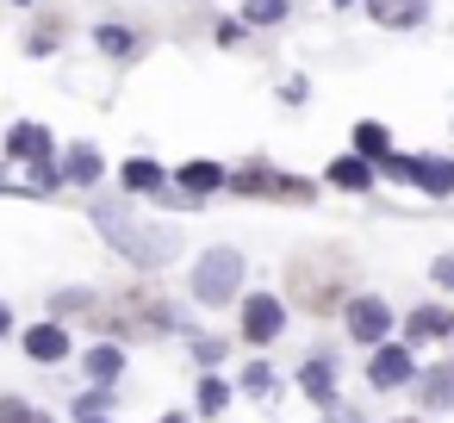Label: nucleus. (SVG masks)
Segmentation results:
<instances>
[{"label": "nucleus", "instance_id": "8", "mask_svg": "<svg viewBox=\"0 0 454 423\" xmlns=\"http://www.w3.org/2000/svg\"><path fill=\"white\" fill-rule=\"evenodd\" d=\"M423 7H429V0H367V13H373L380 26H417Z\"/></svg>", "mask_w": 454, "mask_h": 423}, {"label": "nucleus", "instance_id": "7", "mask_svg": "<svg viewBox=\"0 0 454 423\" xmlns=\"http://www.w3.org/2000/svg\"><path fill=\"white\" fill-rule=\"evenodd\" d=\"M367 380L373 386H404L411 380V349H380L373 367H367Z\"/></svg>", "mask_w": 454, "mask_h": 423}, {"label": "nucleus", "instance_id": "11", "mask_svg": "<svg viewBox=\"0 0 454 423\" xmlns=\"http://www.w3.org/2000/svg\"><path fill=\"white\" fill-rule=\"evenodd\" d=\"M448 330H454V317H448V311H435V305L411 311V336H417V342H435V336H448Z\"/></svg>", "mask_w": 454, "mask_h": 423}, {"label": "nucleus", "instance_id": "17", "mask_svg": "<svg viewBox=\"0 0 454 423\" xmlns=\"http://www.w3.org/2000/svg\"><path fill=\"white\" fill-rule=\"evenodd\" d=\"M125 181H131V187H162L156 162H131V168H125Z\"/></svg>", "mask_w": 454, "mask_h": 423}, {"label": "nucleus", "instance_id": "13", "mask_svg": "<svg viewBox=\"0 0 454 423\" xmlns=\"http://www.w3.org/2000/svg\"><path fill=\"white\" fill-rule=\"evenodd\" d=\"M218 181H224V175H218L212 162H193V168H181V187H193V193H212Z\"/></svg>", "mask_w": 454, "mask_h": 423}, {"label": "nucleus", "instance_id": "4", "mask_svg": "<svg viewBox=\"0 0 454 423\" xmlns=\"http://www.w3.org/2000/svg\"><path fill=\"white\" fill-rule=\"evenodd\" d=\"M237 193H268V200H311L305 181H286V175H268V168H243L237 175Z\"/></svg>", "mask_w": 454, "mask_h": 423}, {"label": "nucleus", "instance_id": "3", "mask_svg": "<svg viewBox=\"0 0 454 423\" xmlns=\"http://www.w3.org/2000/svg\"><path fill=\"white\" fill-rule=\"evenodd\" d=\"M386 168H392V175H404V181H417L423 193H448V187H454V162H429V156H386Z\"/></svg>", "mask_w": 454, "mask_h": 423}, {"label": "nucleus", "instance_id": "1", "mask_svg": "<svg viewBox=\"0 0 454 423\" xmlns=\"http://www.w3.org/2000/svg\"><path fill=\"white\" fill-rule=\"evenodd\" d=\"M293 299H299L305 311H330V305L342 299V262H311V255H299V262H293Z\"/></svg>", "mask_w": 454, "mask_h": 423}, {"label": "nucleus", "instance_id": "21", "mask_svg": "<svg viewBox=\"0 0 454 423\" xmlns=\"http://www.w3.org/2000/svg\"><path fill=\"white\" fill-rule=\"evenodd\" d=\"M0 330H7V305H0Z\"/></svg>", "mask_w": 454, "mask_h": 423}, {"label": "nucleus", "instance_id": "6", "mask_svg": "<svg viewBox=\"0 0 454 423\" xmlns=\"http://www.w3.org/2000/svg\"><path fill=\"white\" fill-rule=\"evenodd\" d=\"M280 317H286L280 299H249L243 305V336L249 342H268V336H280Z\"/></svg>", "mask_w": 454, "mask_h": 423}, {"label": "nucleus", "instance_id": "16", "mask_svg": "<svg viewBox=\"0 0 454 423\" xmlns=\"http://www.w3.org/2000/svg\"><path fill=\"white\" fill-rule=\"evenodd\" d=\"M305 392H311V398H330V367H324V361L305 367Z\"/></svg>", "mask_w": 454, "mask_h": 423}, {"label": "nucleus", "instance_id": "2", "mask_svg": "<svg viewBox=\"0 0 454 423\" xmlns=\"http://www.w3.org/2000/svg\"><path fill=\"white\" fill-rule=\"evenodd\" d=\"M237 280H243V262H237L231 249H212V255L200 262V274H193V293H200L206 305H224V299L237 293Z\"/></svg>", "mask_w": 454, "mask_h": 423}, {"label": "nucleus", "instance_id": "10", "mask_svg": "<svg viewBox=\"0 0 454 423\" xmlns=\"http://www.w3.org/2000/svg\"><path fill=\"white\" fill-rule=\"evenodd\" d=\"M330 181H336L342 193H361V187L373 181V168H367V156H342V162H330Z\"/></svg>", "mask_w": 454, "mask_h": 423}, {"label": "nucleus", "instance_id": "22", "mask_svg": "<svg viewBox=\"0 0 454 423\" xmlns=\"http://www.w3.org/2000/svg\"><path fill=\"white\" fill-rule=\"evenodd\" d=\"M162 423H187V417H162Z\"/></svg>", "mask_w": 454, "mask_h": 423}, {"label": "nucleus", "instance_id": "5", "mask_svg": "<svg viewBox=\"0 0 454 423\" xmlns=\"http://www.w3.org/2000/svg\"><path fill=\"white\" fill-rule=\"evenodd\" d=\"M386 324H392V311H386L380 299H348V330H355V342H380Z\"/></svg>", "mask_w": 454, "mask_h": 423}, {"label": "nucleus", "instance_id": "12", "mask_svg": "<svg viewBox=\"0 0 454 423\" xmlns=\"http://www.w3.org/2000/svg\"><path fill=\"white\" fill-rule=\"evenodd\" d=\"M423 398H429V404H454V373H448V367L423 373Z\"/></svg>", "mask_w": 454, "mask_h": 423}, {"label": "nucleus", "instance_id": "18", "mask_svg": "<svg viewBox=\"0 0 454 423\" xmlns=\"http://www.w3.org/2000/svg\"><path fill=\"white\" fill-rule=\"evenodd\" d=\"M88 367H94L100 380H113V373H119V349H94V355H88Z\"/></svg>", "mask_w": 454, "mask_h": 423}, {"label": "nucleus", "instance_id": "9", "mask_svg": "<svg viewBox=\"0 0 454 423\" xmlns=\"http://www.w3.org/2000/svg\"><path fill=\"white\" fill-rule=\"evenodd\" d=\"M26 355H32V361H63V355H69V336H63L57 324H44V330L26 336Z\"/></svg>", "mask_w": 454, "mask_h": 423}, {"label": "nucleus", "instance_id": "19", "mask_svg": "<svg viewBox=\"0 0 454 423\" xmlns=\"http://www.w3.org/2000/svg\"><path fill=\"white\" fill-rule=\"evenodd\" d=\"M94 168H100L94 150H75V156H69V175H75V181H94Z\"/></svg>", "mask_w": 454, "mask_h": 423}, {"label": "nucleus", "instance_id": "20", "mask_svg": "<svg viewBox=\"0 0 454 423\" xmlns=\"http://www.w3.org/2000/svg\"><path fill=\"white\" fill-rule=\"evenodd\" d=\"M435 286H454V255H442V262H435Z\"/></svg>", "mask_w": 454, "mask_h": 423}, {"label": "nucleus", "instance_id": "15", "mask_svg": "<svg viewBox=\"0 0 454 423\" xmlns=\"http://www.w3.org/2000/svg\"><path fill=\"white\" fill-rule=\"evenodd\" d=\"M0 423H51V417L32 411V404H20V398H7V404H0Z\"/></svg>", "mask_w": 454, "mask_h": 423}, {"label": "nucleus", "instance_id": "14", "mask_svg": "<svg viewBox=\"0 0 454 423\" xmlns=\"http://www.w3.org/2000/svg\"><path fill=\"white\" fill-rule=\"evenodd\" d=\"M355 150L361 156H386V125H355Z\"/></svg>", "mask_w": 454, "mask_h": 423}]
</instances>
